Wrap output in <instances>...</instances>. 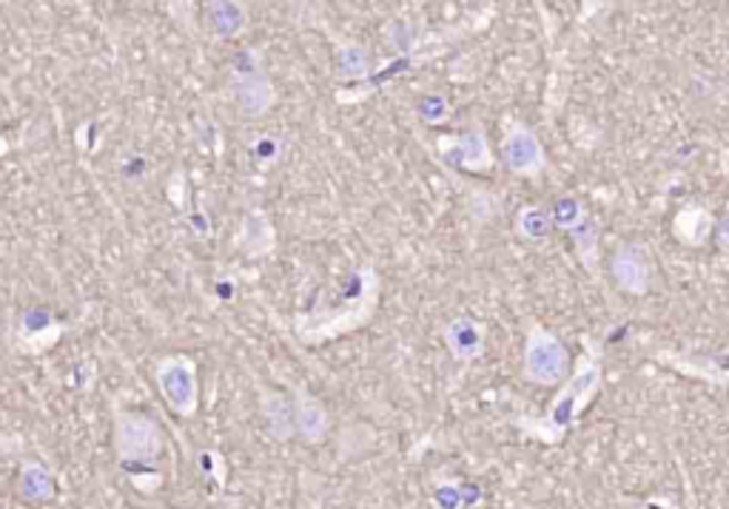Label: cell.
Segmentation results:
<instances>
[{
    "label": "cell",
    "instance_id": "7a4b0ae2",
    "mask_svg": "<svg viewBox=\"0 0 729 509\" xmlns=\"http://www.w3.org/2000/svg\"><path fill=\"white\" fill-rule=\"evenodd\" d=\"M234 97L246 117H263L274 106V86L259 66V54L254 49L234 54Z\"/></svg>",
    "mask_w": 729,
    "mask_h": 509
},
{
    "label": "cell",
    "instance_id": "4fadbf2b",
    "mask_svg": "<svg viewBox=\"0 0 729 509\" xmlns=\"http://www.w3.org/2000/svg\"><path fill=\"white\" fill-rule=\"evenodd\" d=\"M20 496L27 498V501H49L54 496V478L49 472V467L38 461H29L20 467V478H18Z\"/></svg>",
    "mask_w": 729,
    "mask_h": 509
},
{
    "label": "cell",
    "instance_id": "6da1fadb",
    "mask_svg": "<svg viewBox=\"0 0 729 509\" xmlns=\"http://www.w3.org/2000/svg\"><path fill=\"white\" fill-rule=\"evenodd\" d=\"M163 430L152 416L120 411L114 416V453L123 464H154L163 453Z\"/></svg>",
    "mask_w": 729,
    "mask_h": 509
},
{
    "label": "cell",
    "instance_id": "5bb4252c",
    "mask_svg": "<svg viewBox=\"0 0 729 509\" xmlns=\"http://www.w3.org/2000/svg\"><path fill=\"white\" fill-rule=\"evenodd\" d=\"M692 219H696V222H690L687 211L678 214L676 233L684 239V242H687V246H704V239L710 237V231H712L710 214L701 211V208H696V211H692Z\"/></svg>",
    "mask_w": 729,
    "mask_h": 509
},
{
    "label": "cell",
    "instance_id": "44dd1931",
    "mask_svg": "<svg viewBox=\"0 0 729 509\" xmlns=\"http://www.w3.org/2000/svg\"><path fill=\"white\" fill-rule=\"evenodd\" d=\"M18 509H27V507H18Z\"/></svg>",
    "mask_w": 729,
    "mask_h": 509
},
{
    "label": "cell",
    "instance_id": "30bf717a",
    "mask_svg": "<svg viewBox=\"0 0 729 509\" xmlns=\"http://www.w3.org/2000/svg\"><path fill=\"white\" fill-rule=\"evenodd\" d=\"M206 23L214 38H234L248 23L246 7L234 3V0H212V3H206Z\"/></svg>",
    "mask_w": 729,
    "mask_h": 509
},
{
    "label": "cell",
    "instance_id": "e0dca14e",
    "mask_svg": "<svg viewBox=\"0 0 729 509\" xmlns=\"http://www.w3.org/2000/svg\"><path fill=\"white\" fill-rule=\"evenodd\" d=\"M448 114H451V106H448V100H444L442 94H424V97L419 100V117H422L424 123L439 126V123L448 120Z\"/></svg>",
    "mask_w": 729,
    "mask_h": 509
},
{
    "label": "cell",
    "instance_id": "5b68a950",
    "mask_svg": "<svg viewBox=\"0 0 729 509\" xmlns=\"http://www.w3.org/2000/svg\"><path fill=\"white\" fill-rule=\"evenodd\" d=\"M598 378H602V367H598L596 359L578 367L576 376L571 382L564 384L562 396H556V404H553L551 416H547V424L564 430V427H571L576 422L578 411H582L584 398H591L598 387Z\"/></svg>",
    "mask_w": 729,
    "mask_h": 509
},
{
    "label": "cell",
    "instance_id": "52a82bcc",
    "mask_svg": "<svg viewBox=\"0 0 729 509\" xmlns=\"http://www.w3.org/2000/svg\"><path fill=\"white\" fill-rule=\"evenodd\" d=\"M439 148H442V157L456 168H468V172L491 168V152H487V139H484L482 132L442 137L439 139Z\"/></svg>",
    "mask_w": 729,
    "mask_h": 509
},
{
    "label": "cell",
    "instance_id": "ba28073f",
    "mask_svg": "<svg viewBox=\"0 0 729 509\" xmlns=\"http://www.w3.org/2000/svg\"><path fill=\"white\" fill-rule=\"evenodd\" d=\"M294 427L306 442L317 444L328 433V413L326 407L306 391L294 393Z\"/></svg>",
    "mask_w": 729,
    "mask_h": 509
},
{
    "label": "cell",
    "instance_id": "3957f363",
    "mask_svg": "<svg viewBox=\"0 0 729 509\" xmlns=\"http://www.w3.org/2000/svg\"><path fill=\"white\" fill-rule=\"evenodd\" d=\"M157 387L166 398L168 411L188 418L197 413L199 404V382L197 367L186 356H166L157 364Z\"/></svg>",
    "mask_w": 729,
    "mask_h": 509
},
{
    "label": "cell",
    "instance_id": "d6986e66",
    "mask_svg": "<svg viewBox=\"0 0 729 509\" xmlns=\"http://www.w3.org/2000/svg\"><path fill=\"white\" fill-rule=\"evenodd\" d=\"M718 246H721V251L729 257V208L721 217V222H718Z\"/></svg>",
    "mask_w": 729,
    "mask_h": 509
},
{
    "label": "cell",
    "instance_id": "ffe728a7",
    "mask_svg": "<svg viewBox=\"0 0 729 509\" xmlns=\"http://www.w3.org/2000/svg\"><path fill=\"white\" fill-rule=\"evenodd\" d=\"M254 154H257L259 159H263V157H277V143L266 139V143H259V146L254 148Z\"/></svg>",
    "mask_w": 729,
    "mask_h": 509
},
{
    "label": "cell",
    "instance_id": "9a60e30c",
    "mask_svg": "<svg viewBox=\"0 0 729 509\" xmlns=\"http://www.w3.org/2000/svg\"><path fill=\"white\" fill-rule=\"evenodd\" d=\"M518 231L527 239H544L553 231V214L542 206L524 208V211L518 214Z\"/></svg>",
    "mask_w": 729,
    "mask_h": 509
},
{
    "label": "cell",
    "instance_id": "8fae6325",
    "mask_svg": "<svg viewBox=\"0 0 729 509\" xmlns=\"http://www.w3.org/2000/svg\"><path fill=\"white\" fill-rule=\"evenodd\" d=\"M444 339H448V347L456 359L468 362V359H476L484 347V333L473 319L459 316L448 324V331H444Z\"/></svg>",
    "mask_w": 729,
    "mask_h": 509
},
{
    "label": "cell",
    "instance_id": "9c48e42d",
    "mask_svg": "<svg viewBox=\"0 0 729 509\" xmlns=\"http://www.w3.org/2000/svg\"><path fill=\"white\" fill-rule=\"evenodd\" d=\"M613 273H616L624 291L630 293H644L647 284H650V264H647V259H644L638 248H622L613 257Z\"/></svg>",
    "mask_w": 729,
    "mask_h": 509
},
{
    "label": "cell",
    "instance_id": "ac0fdd59",
    "mask_svg": "<svg viewBox=\"0 0 729 509\" xmlns=\"http://www.w3.org/2000/svg\"><path fill=\"white\" fill-rule=\"evenodd\" d=\"M553 222L564 226L567 231H573V228L584 222V208L578 206L576 199H562L556 206V214H553Z\"/></svg>",
    "mask_w": 729,
    "mask_h": 509
},
{
    "label": "cell",
    "instance_id": "7c38bea8",
    "mask_svg": "<svg viewBox=\"0 0 729 509\" xmlns=\"http://www.w3.org/2000/svg\"><path fill=\"white\" fill-rule=\"evenodd\" d=\"M263 413H266L268 433H271L274 438H279V442H286V438H291L294 433H297V427H294V402L288 396H283V393H263Z\"/></svg>",
    "mask_w": 729,
    "mask_h": 509
},
{
    "label": "cell",
    "instance_id": "8992f818",
    "mask_svg": "<svg viewBox=\"0 0 729 509\" xmlns=\"http://www.w3.org/2000/svg\"><path fill=\"white\" fill-rule=\"evenodd\" d=\"M504 166L511 168L513 174H522V177H531L544 168V152L542 143L536 139V134L527 132L524 126H513L504 137L502 146Z\"/></svg>",
    "mask_w": 729,
    "mask_h": 509
},
{
    "label": "cell",
    "instance_id": "2e32d148",
    "mask_svg": "<svg viewBox=\"0 0 729 509\" xmlns=\"http://www.w3.org/2000/svg\"><path fill=\"white\" fill-rule=\"evenodd\" d=\"M337 66H339V74L342 77H364V72H368V52H364L362 46H342L337 54Z\"/></svg>",
    "mask_w": 729,
    "mask_h": 509
},
{
    "label": "cell",
    "instance_id": "277c9868",
    "mask_svg": "<svg viewBox=\"0 0 729 509\" xmlns=\"http://www.w3.org/2000/svg\"><path fill=\"white\" fill-rule=\"evenodd\" d=\"M567 371H571L567 347L553 333L536 328L524 347V376L536 384H558L564 382Z\"/></svg>",
    "mask_w": 729,
    "mask_h": 509
}]
</instances>
